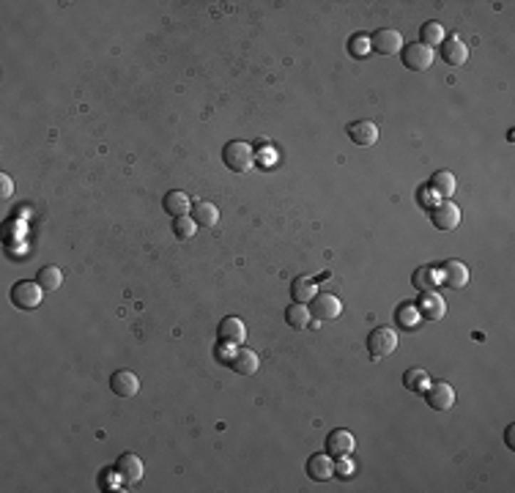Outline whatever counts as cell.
I'll list each match as a JSON object with an SVG mask.
<instances>
[{
	"mask_svg": "<svg viewBox=\"0 0 515 493\" xmlns=\"http://www.w3.org/2000/svg\"><path fill=\"white\" fill-rule=\"evenodd\" d=\"M222 159L225 165L231 167L233 173H247L255 165V154H252V145L241 140H231L225 148H222Z\"/></svg>",
	"mask_w": 515,
	"mask_h": 493,
	"instance_id": "cell-1",
	"label": "cell"
},
{
	"mask_svg": "<svg viewBox=\"0 0 515 493\" xmlns=\"http://www.w3.org/2000/svg\"><path fill=\"white\" fill-rule=\"evenodd\" d=\"M44 294L47 291L38 282H17L11 288V301H14L17 310H36L44 299Z\"/></svg>",
	"mask_w": 515,
	"mask_h": 493,
	"instance_id": "cell-2",
	"label": "cell"
},
{
	"mask_svg": "<svg viewBox=\"0 0 515 493\" xmlns=\"http://www.w3.org/2000/svg\"><path fill=\"white\" fill-rule=\"evenodd\" d=\"M395 348H397V335L392 332L390 326H378V329H373L370 337H368V351H370V356H373L375 362L384 359V356H390V353H395Z\"/></svg>",
	"mask_w": 515,
	"mask_h": 493,
	"instance_id": "cell-3",
	"label": "cell"
},
{
	"mask_svg": "<svg viewBox=\"0 0 515 493\" xmlns=\"http://www.w3.org/2000/svg\"><path fill=\"white\" fill-rule=\"evenodd\" d=\"M403 53V63L409 66L411 71H427L433 66V61H436V53H433V47H425L422 41H417V44H409V47H403L400 50Z\"/></svg>",
	"mask_w": 515,
	"mask_h": 493,
	"instance_id": "cell-4",
	"label": "cell"
},
{
	"mask_svg": "<svg viewBox=\"0 0 515 493\" xmlns=\"http://www.w3.org/2000/svg\"><path fill=\"white\" fill-rule=\"evenodd\" d=\"M115 474H118V479L124 482L126 488L137 485L142 479V460L137 458V455H132V452H126V455H121L118 463H115Z\"/></svg>",
	"mask_w": 515,
	"mask_h": 493,
	"instance_id": "cell-5",
	"label": "cell"
},
{
	"mask_svg": "<svg viewBox=\"0 0 515 493\" xmlns=\"http://www.w3.org/2000/svg\"><path fill=\"white\" fill-rule=\"evenodd\" d=\"M217 335H219V343H222V346H241V343L247 340V326H244L241 318H236V316L222 318Z\"/></svg>",
	"mask_w": 515,
	"mask_h": 493,
	"instance_id": "cell-6",
	"label": "cell"
},
{
	"mask_svg": "<svg viewBox=\"0 0 515 493\" xmlns=\"http://www.w3.org/2000/svg\"><path fill=\"white\" fill-rule=\"evenodd\" d=\"M354 447H356L354 433H348L345 427H338V430H332V433L326 436V452L335 455V458H348V455L354 452Z\"/></svg>",
	"mask_w": 515,
	"mask_h": 493,
	"instance_id": "cell-7",
	"label": "cell"
},
{
	"mask_svg": "<svg viewBox=\"0 0 515 493\" xmlns=\"http://www.w3.org/2000/svg\"><path fill=\"white\" fill-rule=\"evenodd\" d=\"M110 389L118 395V398H135L140 392V378L132 373V370H115L113 378H110Z\"/></svg>",
	"mask_w": 515,
	"mask_h": 493,
	"instance_id": "cell-8",
	"label": "cell"
},
{
	"mask_svg": "<svg viewBox=\"0 0 515 493\" xmlns=\"http://www.w3.org/2000/svg\"><path fill=\"white\" fill-rule=\"evenodd\" d=\"M427 405L436 411H449L455 405V389L449 387L447 381H436L427 387Z\"/></svg>",
	"mask_w": 515,
	"mask_h": 493,
	"instance_id": "cell-9",
	"label": "cell"
},
{
	"mask_svg": "<svg viewBox=\"0 0 515 493\" xmlns=\"http://www.w3.org/2000/svg\"><path fill=\"white\" fill-rule=\"evenodd\" d=\"M433 225L439 230H455L461 225V209L455 206V203H439L436 209H433Z\"/></svg>",
	"mask_w": 515,
	"mask_h": 493,
	"instance_id": "cell-10",
	"label": "cell"
},
{
	"mask_svg": "<svg viewBox=\"0 0 515 493\" xmlns=\"http://www.w3.org/2000/svg\"><path fill=\"white\" fill-rule=\"evenodd\" d=\"M310 313L321 321H332V318H338L343 313V304H340L338 296H332V294H316V299L310 304Z\"/></svg>",
	"mask_w": 515,
	"mask_h": 493,
	"instance_id": "cell-11",
	"label": "cell"
},
{
	"mask_svg": "<svg viewBox=\"0 0 515 493\" xmlns=\"http://www.w3.org/2000/svg\"><path fill=\"white\" fill-rule=\"evenodd\" d=\"M370 44H373L375 53L395 55L403 50V36L397 33V31H392V28H384V31H378V33L370 38Z\"/></svg>",
	"mask_w": 515,
	"mask_h": 493,
	"instance_id": "cell-12",
	"label": "cell"
},
{
	"mask_svg": "<svg viewBox=\"0 0 515 493\" xmlns=\"http://www.w3.org/2000/svg\"><path fill=\"white\" fill-rule=\"evenodd\" d=\"M348 137L362 148H370L378 140V126L373 121H354L348 126Z\"/></svg>",
	"mask_w": 515,
	"mask_h": 493,
	"instance_id": "cell-13",
	"label": "cell"
},
{
	"mask_svg": "<svg viewBox=\"0 0 515 493\" xmlns=\"http://www.w3.org/2000/svg\"><path fill=\"white\" fill-rule=\"evenodd\" d=\"M439 277H442L449 288L461 291V288L469 285V269H466V264H461V261H447V264L442 266V274H439Z\"/></svg>",
	"mask_w": 515,
	"mask_h": 493,
	"instance_id": "cell-14",
	"label": "cell"
},
{
	"mask_svg": "<svg viewBox=\"0 0 515 493\" xmlns=\"http://www.w3.org/2000/svg\"><path fill=\"white\" fill-rule=\"evenodd\" d=\"M332 474H335V463H332V458H329V452H326V455L318 452V455H313V458L307 460V477H310V479H316V482H326Z\"/></svg>",
	"mask_w": 515,
	"mask_h": 493,
	"instance_id": "cell-15",
	"label": "cell"
},
{
	"mask_svg": "<svg viewBox=\"0 0 515 493\" xmlns=\"http://www.w3.org/2000/svg\"><path fill=\"white\" fill-rule=\"evenodd\" d=\"M231 368L236 370L239 375L249 378V375H255V373H258V368H261V359H258V353L249 351V348H239L236 356L231 359Z\"/></svg>",
	"mask_w": 515,
	"mask_h": 493,
	"instance_id": "cell-16",
	"label": "cell"
},
{
	"mask_svg": "<svg viewBox=\"0 0 515 493\" xmlns=\"http://www.w3.org/2000/svg\"><path fill=\"white\" fill-rule=\"evenodd\" d=\"M417 310H420V316L430 318V321H442L447 313V304L444 299L436 294V291H430V294H422V299L417 304Z\"/></svg>",
	"mask_w": 515,
	"mask_h": 493,
	"instance_id": "cell-17",
	"label": "cell"
},
{
	"mask_svg": "<svg viewBox=\"0 0 515 493\" xmlns=\"http://www.w3.org/2000/svg\"><path fill=\"white\" fill-rule=\"evenodd\" d=\"M411 285H414L420 294H430V291H436V285H439V271H436L433 266H420V269L411 274Z\"/></svg>",
	"mask_w": 515,
	"mask_h": 493,
	"instance_id": "cell-18",
	"label": "cell"
},
{
	"mask_svg": "<svg viewBox=\"0 0 515 493\" xmlns=\"http://www.w3.org/2000/svg\"><path fill=\"white\" fill-rule=\"evenodd\" d=\"M442 55H444V61L449 66H463V63L469 61V50H466V44H463L458 36L447 38L444 47H442Z\"/></svg>",
	"mask_w": 515,
	"mask_h": 493,
	"instance_id": "cell-19",
	"label": "cell"
},
{
	"mask_svg": "<svg viewBox=\"0 0 515 493\" xmlns=\"http://www.w3.org/2000/svg\"><path fill=\"white\" fill-rule=\"evenodd\" d=\"M310 318H313V313L307 310V304H299V301H293V304L285 310V321H288V326H291V329H296V332H302V329L310 326Z\"/></svg>",
	"mask_w": 515,
	"mask_h": 493,
	"instance_id": "cell-20",
	"label": "cell"
},
{
	"mask_svg": "<svg viewBox=\"0 0 515 493\" xmlns=\"http://www.w3.org/2000/svg\"><path fill=\"white\" fill-rule=\"evenodd\" d=\"M192 219H195L197 225H203V228H214V225L219 222V212H217L214 203L197 200L195 206H192Z\"/></svg>",
	"mask_w": 515,
	"mask_h": 493,
	"instance_id": "cell-21",
	"label": "cell"
},
{
	"mask_svg": "<svg viewBox=\"0 0 515 493\" xmlns=\"http://www.w3.org/2000/svg\"><path fill=\"white\" fill-rule=\"evenodd\" d=\"M189 209H192V200H189L184 192L173 190V192L165 194V212L167 214H173V217H187Z\"/></svg>",
	"mask_w": 515,
	"mask_h": 493,
	"instance_id": "cell-22",
	"label": "cell"
},
{
	"mask_svg": "<svg viewBox=\"0 0 515 493\" xmlns=\"http://www.w3.org/2000/svg\"><path fill=\"white\" fill-rule=\"evenodd\" d=\"M430 190L436 194H442V197H452L455 190H458V181H455L452 173L439 170V173H433V178H430Z\"/></svg>",
	"mask_w": 515,
	"mask_h": 493,
	"instance_id": "cell-23",
	"label": "cell"
},
{
	"mask_svg": "<svg viewBox=\"0 0 515 493\" xmlns=\"http://www.w3.org/2000/svg\"><path fill=\"white\" fill-rule=\"evenodd\" d=\"M291 294H293V301L307 304V301L316 299V282L310 280V277H296L293 285H291Z\"/></svg>",
	"mask_w": 515,
	"mask_h": 493,
	"instance_id": "cell-24",
	"label": "cell"
},
{
	"mask_svg": "<svg viewBox=\"0 0 515 493\" xmlns=\"http://www.w3.org/2000/svg\"><path fill=\"white\" fill-rule=\"evenodd\" d=\"M38 285L50 294V291H61V285H63V271L58 269V266H44L41 271H38Z\"/></svg>",
	"mask_w": 515,
	"mask_h": 493,
	"instance_id": "cell-25",
	"label": "cell"
},
{
	"mask_svg": "<svg viewBox=\"0 0 515 493\" xmlns=\"http://www.w3.org/2000/svg\"><path fill=\"white\" fill-rule=\"evenodd\" d=\"M197 228H200V225H197L189 214H187V217H176V222H173V233H176V239H181V242H189L197 233Z\"/></svg>",
	"mask_w": 515,
	"mask_h": 493,
	"instance_id": "cell-26",
	"label": "cell"
},
{
	"mask_svg": "<svg viewBox=\"0 0 515 493\" xmlns=\"http://www.w3.org/2000/svg\"><path fill=\"white\" fill-rule=\"evenodd\" d=\"M442 41H444V28L439 22H425L422 25V44L425 47H436Z\"/></svg>",
	"mask_w": 515,
	"mask_h": 493,
	"instance_id": "cell-27",
	"label": "cell"
},
{
	"mask_svg": "<svg viewBox=\"0 0 515 493\" xmlns=\"http://www.w3.org/2000/svg\"><path fill=\"white\" fill-rule=\"evenodd\" d=\"M348 47H351V55H354V58H368V53L373 50L370 38H368L365 33H356L354 38H351V44H348Z\"/></svg>",
	"mask_w": 515,
	"mask_h": 493,
	"instance_id": "cell-28",
	"label": "cell"
},
{
	"mask_svg": "<svg viewBox=\"0 0 515 493\" xmlns=\"http://www.w3.org/2000/svg\"><path fill=\"white\" fill-rule=\"evenodd\" d=\"M397 321H400V326H417V321H420V310H417V304H403L400 310H397Z\"/></svg>",
	"mask_w": 515,
	"mask_h": 493,
	"instance_id": "cell-29",
	"label": "cell"
},
{
	"mask_svg": "<svg viewBox=\"0 0 515 493\" xmlns=\"http://www.w3.org/2000/svg\"><path fill=\"white\" fill-rule=\"evenodd\" d=\"M406 387L409 389H422V387H427V373L425 370H409L406 373Z\"/></svg>",
	"mask_w": 515,
	"mask_h": 493,
	"instance_id": "cell-30",
	"label": "cell"
},
{
	"mask_svg": "<svg viewBox=\"0 0 515 493\" xmlns=\"http://www.w3.org/2000/svg\"><path fill=\"white\" fill-rule=\"evenodd\" d=\"M11 192H14V181L3 173V176H0V197H3V200H9Z\"/></svg>",
	"mask_w": 515,
	"mask_h": 493,
	"instance_id": "cell-31",
	"label": "cell"
},
{
	"mask_svg": "<svg viewBox=\"0 0 515 493\" xmlns=\"http://www.w3.org/2000/svg\"><path fill=\"white\" fill-rule=\"evenodd\" d=\"M335 472H340L343 477H351V474H354V463H351L348 458H343L338 466H335Z\"/></svg>",
	"mask_w": 515,
	"mask_h": 493,
	"instance_id": "cell-32",
	"label": "cell"
},
{
	"mask_svg": "<svg viewBox=\"0 0 515 493\" xmlns=\"http://www.w3.org/2000/svg\"><path fill=\"white\" fill-rule=\"evenodd\" d=\"M515 427L513 425H507V433H504V439H507V447H510V450H515Z\"/></svg>",
	"mask_w": 515,
	"mask_h": 493,
	"instance_id": "cell-33",
	"label": "cell"
}]
</instances>
